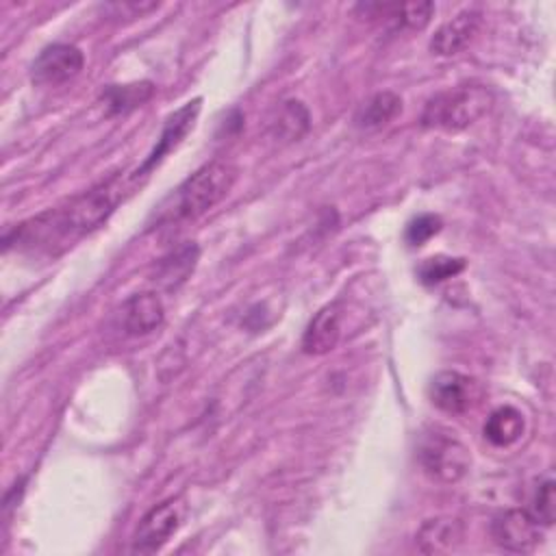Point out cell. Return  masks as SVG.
Returning a JSON list of instances; mask_svg holds the SVG:
<instances>
[{
  "mask_svg": "<svg viewBox=\"0 0 556 556\" xmlns=\"http://www.w3.org/2000/svg\"><path fill=\"white\" fill-rule=\"evenodd\" d=\"M428 393L432 404L443 413L463 415L480 402L482 387L476 378L460 371H441L432 378Z\"/></svg>",
  "mask_w": 556,
  "mask_h": 556,
  "instance_id": "8992f818",
  "label": "cell"
},
{
  "mask_svg": "<svg viewBox=\"0 0 556 556\" xmlns=\"http://www.w3.org/2000/svg\"><path fill=\"white\" fill-rule=\"evenodd\" d=\"M85 65L80 48L72 43L46 46L30 65V78L37 85H61L74 78Z\"/></svg>",
  "mask_w": 556,
  "mask_h": 556,
  "instance_id": "52a82bcc",
  "label": "cell"
},
{
  "mask_svg": "<svg viewBox=\"0 0 556 556\" xmlns=\"http://www.w3.org/2000/svg\"><path fill=\"white\" fill-rule=\"evenodd\" d=\"M154 96V85L148 80L130 83V85H109L102 93V102L109 115L128 113Z\"/></svg>",
  "mask_w": 556,
  "mask_h": 556,
  "instance_id": "2e32d148",
  "label": "cell"
},
{
  "mask_svg": "<svg viewBox=\"0 0 556 556\" xmlns=\"http://www.w3.org/2000/svg\"><path fill=\"white\" fill-rule=\"evenodd\" d=\"M122 200V185L111 178L83 195L74 198L63 208L46 211L30 222H24L15 228V239H4V245L20 243L26 248H46L52 250L56 245H67L74 239L96 230L102 226L109 215L115 211Z\"/></svg>",
  "mask_w": 556,
  "mask_h": 556,
  "instance_id": "6da1fadb",
  "label": "cell"
},
{
  "mask_svg": "<svg viewBox=\"0 0 556 556\" xmlns=\"http://www.w3.org/2000/svg\"><path fill=\"white\" fill-rule=\"evenodd\" d=\"M439 230H441V217L432 213H424L410 219V224L406 226V241L408 245H424Z\"/></svg>",
  "mask_w": 556,
  "mask_h": 556,
  "instance_id": "44dd1931",
  "label": "cell"
},
{
  "mask_svg": "<svg viewBox=\"0 0 556 556\" xmlns=\"http://www.w3.org/2000/svg\"><path fill=\"white\" fill-rule=\"evenodd\" d=\"M493 541L508 552H530L541 539V530L536 519L521 508H508L493 517L491 521Z\"/></svg>",
  "mask_w": 556,
  "mask_h": 556,
  "instance_id": "ba28073f",
  "label": "cell"
},
{
  "mask_svg": "<svg viewBox=\"0 0 556 556\" xmlns=\"http://www.w3.org/2000/svg\"><path fill=\"white\" fill-rule=\"evenodd\" d=\"M493 104V93L482 85H460L432 96L421 111V126L463 130L478 122Z\"/></svg>",
  "mask_w": 556,
  "mask_h": 556,
  "instance_id": "3957f363",
  "label": "cell"
},
{
  "mask_svg": "<svg viewBox=\"0 0 556 556\" xmlns=\"http://www.w3.org/2000/svg\"><path fill=\"white\" fill-rule=\"evenodd\" d=\"M463 541V523L458 519H428L417 532V545L426 554H443Z\"/></svg>",
  "mask_w": 556,
  "mask_h": 556,
  "instance_id": "5bb4252c",
  "label": "cell"
},
{
  "mask_svg": "<svg viewBox=\"0 0 556 556\" xmlns=\"http://www.w3.org/2000/svg\"><path fill=\"white\" fill-rule=\"evenodd\" d=\"M163 319H165V308L156 293H150V291L135 293L124 302L122 324H124V330L132 337H141L156 330L163 324Z\"/></svg>",
  "mask_w": 556,
  "mask_h": 556,
  "instance_id": "8fae6325",
  "label": "cell"
},
{
  "mask_svg": "<svg viewBox=\"0 0 556 556\" xmlns=\"http://www.w3.org/2000/svg\"><path fill=\"white\" fill-rule=\"evenodd\" d=\"M237 178L235 165L228 161H211L185 178L156 208L159 226L195 219L213 208L232 189Z\"/></svg>",
  "mask_w": 556,
  "mask_h": 556,
  "instance_id": "7a4b0ae2",
  "label": "cell"
},
{
  "mask_svg": "<svg viewBox=\"0 0 556 556\" xmlns=\"http://www.w3.org/2000/svg\"><path fill=\"white\" fill-rule=\"evenodd\" d=\"M311 126L308 109L300 100L282 102L278 117L271 124V130L282 141H298Z\"/></svg>",
  "mask_w": 556,
  "mask_h": 556,
  "instance_id": "ac0fdd59",
  "label": "cell"
},
{
  "mask_svg": "<svg viewBox=\"0 0 556 556\" xmlns=\"http://www.w3.org/2000/svg\"><path fill=\"white\" fill-rule=\"evenodd\" d=\"M417 460L421 469L437 482H458L469 465L471 454L456 437L443 430H426L417 443Z\"/></svg>",
  "mask_w": 556,
  "mask_h": 556,
  "instance_id": "277c9868",
  "label": "cell"
},
{
  "mask_svg": "<svg viewBox=\"0 0 556 556\" xmlns=\"http://www.w3.org/2000/svg\"><path fill=\"white\" fill-rule=\"evenodd\" d=\"M187 506L180 497H172L165 500L161 504H156L154 508H150L137 530H135V539H132V552L135 554H154L159 552L180 528L182 519H185Z\"/></svg>",
  "mask_w": 556,
  "mask_h": 556,
  "instance_id": "5b68a950",
  "label": "cell"
},
{
  "mask_svg": "<svg viewBox=\"0 0 556 556\" xmlns=\"http://www.w3.org/2000/svg\"><path fill=\"white\" fill-rule=\"evenodd\" d=\"M400 111H402V98L393 91H380L358 109L354 122L361 128H378L389 124Z\"/></svg>",
  "mask_w": 556,
  "mask_h": 556,
  "instance_id": "e0dca14e",
  "label": "cell"
},
{
  "mask_svg": "<svg viewBox=\"0 0 556 556\" xmlns=\"http://www.w3.org/2000/svg\"><path fill=\"white\" fill-rule=\"evenodd\" d=\"M200 250L195 243L187 241L182 245H178L176 250H172L169 254H165L159 263H156V271H154V282L167 291L178 289L189 274L193 271L195 263H198Z\"/></svg>",
  "mask_w": 556,
  "mask_h": 556,
  "instance_id": "4fadbf2b",
  "label": "cell"
},
{
  "mask_svg": "<svg viewBox=\"0 0 556 556\" xmlns=\"http://www.w3.org/2000/svg\"><path fill=\"white\" fill-rule=\"evenodd\" d=\"M465 269V258H458V256H430L426 258L417 274L421 278L424 285H437V282H443L456 274H460Z\"/></svg>",
  "mask_w": 556,
  "mask_h": 556,
  "instance_id": "d6986e66",
  "label": "cell"
},
{
  "mask_svg": "<svg viewBox=\"0 0 556 556\" xmlns=\"http://www.w3.org/2000/svg\"><path fill=\"white\" fill-rule=\"evenodd\" d=\"M539 526H552L554 523V480H545L536 486L532 506L528 510Z\"/></svg>",
  "mask_w": 556,
  "mask_h": 556,
  "instance_id": "ffe728a7",
  "label": "cell"
},
{
  "mask_svg": "<svg viewBox=\"0 0 556 556\" xmlns=\"http://www.w3.org/2000/svg\"><path fill=\"white\" fill-rule=\"evenodd\" d=\"M200 104L202 100L195 98V100H189L187 104H182L178 111H174L167 119H165V126L161 130V137L156 141V146L152 148V152L146 156V161L141 163V167L130 176V180H137L139 176H146L154 165H159L163 161L165 154H169L185 137L187 132L193 128L195 119H198V113H200Z\"/></svg>",
  "mask_w": 556,
  "mask_h": 556,
  "instance_id": "9c48e42d",
  "label": "cell"
},
{
  "mask_svg": "<svg viewBox=\"0 0 556 556\" xmlns=\"http://www.w3.org/2000/svg\"><path fill=\"white\" fill-rule=\"evenodd\" d=\"M341 317H343V308L339 302L321 306L304 330L302 350L313 356H321L334 350L341 339Z\"/></svg>",
  "mask_w": 556,
  "mask_h": 556,
  "instance_id": "30bf717a",
  "label": "cell"
},
{
  "mask_svg": "<svg viewBox=\"0 0 556 556\" xmlns=\"http://www.w3.org/2000/svg\"><path fill=\"white\" fill-rule=\"evenodd\" d=\"M478 26H480L478 11L473 9L460 11L458 15H454L452 20H447L437 28V33L430 39V50L441 56L456 54L473 39V35L478 33Z\"/></svg>",
  "mask_w": 556,
  "mask_h": 556,
  "instance_id": "7c38bea8",
  "label": "cell"
},
{
  "mask_svg": "<svg viewBox=\"0 0 556 556\" xmlns=\"http://www.w3.org/2000/svg\"><path fill=\"white\" fill-rule=\"evenodd\" d=\"M526 428L521 410L515 406L495 408L484 421V437L495 447H508L521 439Z\"/></svg>",
  "mask_w": 556,
  "mask_h": 556,
  "instance_id": "9a60e30c",
  "label": "cell"
},
{
  "mask_svg": "<svg viewBox=\"0 0 556 556\" xmlns=\"http://www.w3.org/2000/svg\"><path fill=\"white\" fill-rule=\"evenodd\" d=\"M154 9H159V2H113L104 7L106 13H115L113 17H122L124 13H130V17H141Z\"/></svg>",
  "mask_w": 556,
  "mask_h": 556,
  "instance_id": "7402d4cb",
  "label": "cell"
}]
</instances>
